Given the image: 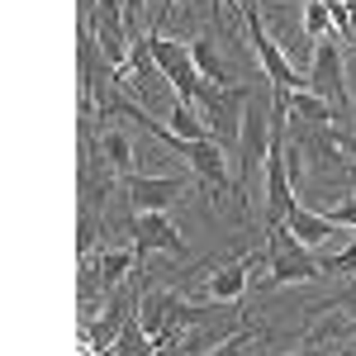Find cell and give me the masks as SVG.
I'll return each instance as SVG.
<instances>
[{
    "mask_svg": "<svg viewBox=\"0 0 356 356\" xmlns=\"http://www.w3.org/2000/svg\"><path fill=\"white\" fill-rule=\"evenodd\" d=\"M81 356H114V352H95V347H81Z\"/></svg>",
    "mask_w": 356,
    "mask_h": 356,
    "instance_id": "cell-21",
    "label": "cell"
},
{
    "mask_svg": "<svg viewBox=\"0 0 356 356\" xmlns=\"http://www.w3.org/2000/svg\"><path fill=\"white\" fill-rule=\"evenodd\" d=\"M304 356H314V352H304Z\"/></svg>",
    "mask_w": 356,
    "mask_h": 356,
    "instance_id": "cell-25",
    "label": "cell"
},
{
    "mask_svg": "<svg viewBox=\"0 0 356 356\" xmlns=\"http://www.w3.org/2000/svg\"><path fill=\"white\" fill-rule=\"evenodd\" d=\"M318 266H323V275H337V280H356V247H337V252H323L318 257Z\"/></svg>",
    "mask_w": 356,
    "mask_h": 356,
    "instance_id": "cell-17",
    "label": "cell"
},
{
    "mask_svg": "<svg viewBox=\"0 0 356 356\" xmlns=\"http://www.w3.org/2000/svg\"><path fill=\"white\" fill-rule=\"evenodd\" d=\"M285 228L300 238L309 252L314 247H323V243H337V223L328 219V214H314V209H304V204H295L290 209V219H285Z\"/></svg>",
    "mask_w": 356,
    "mask_h": 356,
    "instance_id": "cell-12",
    "label": "cell"
},
{
    "mask_svg": "<svg viewBox=\"0 0 356 356\" xmlns=\"http://www.w3.org/2000/svg\"><path fill=\"white\" fill-rule=\"evenodd\" d=\"M304 33H314V38H332L337 33L328 0H304Z\"/></svg>",
    "mask_w": 356,
    "mask_h": 356,
    "instance_id": "cell-16",
    "label": "cell"
},
{
    "mask_svg": "<svg viewBox=\"0 0 356 356\" xmlns=\"http://www.w3.org/2000/svg\"><path fill=\"white\" fill-rule=\"evenodd\" d=\"M328 219L337 223V228H356V195H352V200H342V204H332Z\"/></svg>",
    "mask_w": 356,
    "mask_h": 356,
    "instance_id": "cell-19",
    "label": "cell"
},
{
    "mask_svg": "<svg viewBox=\"0 0 356 356\" xmlns=\"http://www.w3.org/2000/svg\"><path fill=\"white\" fill-rule=\"evenodd\" d=\"M134 266H143V252L138 247H100L95 257H81V304L90 314L95 295H110L114 285H124Z\"/></svg>",
    "mask_w": 356,
    "mask_h": 356,
    "instance_id": "cell-4",
    "label": "cell"
},
{
    "mask_svg": "<svg viewBox=\"0 0 356 356\" xmlns=\"http://www.w3.org/2000/svg\"><path fill=\"white\" fill-rule=\"evenodd\" d=\"M147 0H124V15H129V29H138V15H143Z\"/></svg>",
    "mask_w": 356,
    "mask_h": 356,
    "instance_id": "cell-20",
    "label": "cell"
},
{
    "mask_svg": "<svg viewBox=\"0 0 356 356\" xmlns=\"http://www.w3.org/2000/svg\"><path fill=\"white\" fill-rule=\"evenodd\" d=\"M171 5H181V10H186V5H191V0H171Z\"/></svg>",
    "mask_w": 356,
    "mask_h": 356,
    "instance_id": "cell-22",
    "label": "cell"
},
{
    "mask_svg": "<svg viewBox=\"0 0 356 356\" xmlns=\"http://www.w3.org/2000/svg\"><path fill=\"white\" fill-rule=\"evenodd\" d=\"M285 110H290V119H300L309 129H328L332 124V100H323V95L309 90V86H300V90L285 95Z\"/></svg>",
    "mask_w": 356,
    "mask_h": 356,
    "instance_id": "cell-13",
    "label": "cell"
},
{
    "mask_svg": "<svg viewBox=\"0 0 356 356\" xmlns=\"http://www.w3.org/2000/svg\"><path fill=\"white\" fill-rule=\"evenodd\" d=\"M257 266V257H238V261H223V266H209V280H204V295L214 304H233L243 300L247 290V275Z\"/></svg>",
    "mask_w": 356,
    "mask_h": 356,
    "instance_id": "cell-11",
    "label": "cell"
},
{
    "mask_svg": "<svg viewBox=\"0 0 356 356\" xmlns=\"http://www.w3.org/2000/svg\"><path fill=\"white\" fill-rule=\"evenodd\" d=\"M352 110H356V86H352Z\"/></svg>",
    "mask_w": 356,
    "mask_h": 356,
    "instance_id": "cell-24",
    "label": "cell"
},
{
    "mask_svg": "<svg viewBox=\"0 0 356 356\" xmlns=\"http://www.w3.org/2000/svg\"><path fill=\"white\" fill-rule=\"evenodd\" d=\"M186 176H129L124 195L134 204V214H166V204H176L186 195Z\"/></svg>",
    "mask_w": 356,
    "mask_h": 356,
    "instance_id": "cell-7",
    "label": "cell"
},
{
    "mask_svg": "<svg viewBox=\"0 0 356 356\" xmlns=\"http://www.w3.org/2000/svg\"><path fill=\"white\" fill-rule=\"evenodd\" d=\"M138 304H129L124 295H114L110 309L100 314V318H86L81 323V347H95V352H114V342L124 337V323L134 318Z\"/></svg>",
    "mask_w": 356,
    "mask_h": 356,
    "instance_id": "cell-9",
    "label": "cell"
},
{
    "mask_svg": "<svg viewBox=\"0 0 356 356\" xmlns=\"http://www.w3.org/2000/svg\"><path fill=\"white\" fill-rule=\"evenodd\" d=\"M147 48H152V62H157V72L166 76V86L176 90V100L181 105H204V76L195 72V57H191V43H176V38H166L157 24H147Z\"/></svg>",
    "mask_w": 356,
    "mask_h": 356,
    "instance_id": "cell-2",
    "label": "cell"
},
{
    "mask_svg": "<svg viewBox=\"0 0 356 356\" xmlns=\"http://www.w3.org/2000/svg\"><path fill=\"white\" fill-rule=\"evenodd\" d=\"M243 24H247V38H252V53H257V62H261V76H266V86H271L275 95L300 90V86H304V72L290 62V53H285V48L271 38L266 19L257 15V0H243Z\"/></svg>",
    "mask_w": 356,
    "mask_h": 356,
    "instance_id": "cell-3",
    "label": "cell"
},
{
    "mask_svg": "<svg viewBox=\"0 0 356 356\" xmlns=\"http://www.w3.org/2000/svg\"><path fill=\"white\" fill-rule=\"evenodd\" d=\"M191 57H195V72H200L204 81H223L228 86V62L219 57V48H214L209 38H191Z\"/></svg>",
    "mask_w": 356,
    "mask_h": 356,
    "instance_id": "cell-15",
    "label": "cell"
},
{
    "mask_svg": "<svg viewBox=\"0 0 356 356\" xmlns=\"http://www.w3.org/2000/svg\"><path fill=\"white\" fill-rule=\"evenodd\" d=\"M129 238H134V247L143 252V261H147V252H171V257L186 252L181 228L166 219V214H134V219H129Z\"/></svg>",
    "mask_w": 356,
    "mask_h": 356,
    "instance_id": "cell-8",
    "label": "cell"
},
{
    "mask_svg": "<svg viewBox=\"0 0 356 356\" xmlns=\"http://www.w3.org/2000/svg\"><path fill=\"white\" fill-rule=\"evenodd\" d=\"M261 337H266L261 328H238L233 337L214 342V352H209V356H247V352H252V342H261Z\"/></svg>",
    "mask_w": 356,
    "mask_h": 356,
    "instance_id": "cell-18",
    "label": "cell"
},
{
    "mask_svg": "<svg viewBox=\"0 0 356 356\" xmlns=\"http://www.w3.org/2000/svg\"><path fill=\"white\" fill-rule=\"evenodd\" d=\"M352 247H356V238H352Z\"/></svg>",
    "mask_w": 356,
    "mask_h": 356,
    "instance_id": "cell-26",
    "label": "cell"
},
{
    "mask_svg": "<svg viewBox=\"0 0 356 356\" xmlns=\"http://www.w3.org/2000/svg\"><path fill=\"white\" fill-rule=\"evenodd\" d=\"M304 86L318 90L323 100H337V110L352 105V81H347V62H342V43H337V33L314 43V62H309Z\"/></svg>",
    "mask_w": 356,
    "mask_h": 356,
    "instance_id": "cell-6",
    "label": "cell"
},
{
    "mask_svg": "<svg viewBox=\"0 0 356 356\" xmlns=\"http://www.w3.org/2000/svg\"><path fill=\"white\" fill-rule=\"evenodd\" d=\"M166 124H171V134H181L186 143H219V138H214V129L200 119V110H195V105H181V100H176Z\"/></svg>",
    "mask_w": 356,
    "mask_h": 356,
    "instance_id": "cell-14",
    "label": "cell"
},
{
    "mask_svg": "<svg viewBox=\"0 0 356 356\" xmlns=\"http://www.w3.org/2000/svg\"><path fill=\"white\" fill-rule=\"evenodd\" d=\"M266 238H271V261H266L271 285H304V280H318V275H323L318 257H314V252H309L285 223L266 228Z\"/></svg>",
    "mask_w": 356,
    "mask_h": 356,
    "instance_id": "cell-5",
    "label": "cell"
},
{
    "mask_svg": "<svg viewBox=\"0 0 356 356\" xmlns=\"http://www.w3.org/2000/svg\"><path fill=\"white\" fill-rule=\"evenodd\" d=\"M86 129H95V124H86ZM95 152H100V162L110 166L114 176H119V181H129V176H138L134 166H138V152H134V138L124 134V129H119V124H100V129H95Z\"/></svg>",
    "mask_w": 356,
    "mask_h": 356,
    "instance_id": "cell-10",
    "label": "cell"
},
{
    "mask_svg": "<svg viewBox=\"0 0 356 356\" xmlns=\"http://www.w3.org/2000/svg\"><path fill=\"white\" fill-rule=\"evenodd\" d=\"M214 5H219V0H214ZM223 5H243V0H223Z\"/></svg>",
    "mask_w": 356,
    "mask_h": 356,
    "instance_id": "cell-23",
    "label": "cell"
},
{
    "mask_svg": "<svg viewBox=\"0 0 356 356\" xmlns=\"http://www.w3.org/2000/svg\"><path fill=\"white\" fill-rule=\"evenodd\" d=\"M271 157V86L266 90H252L243 110V134H238V162H233V181H238V214L252 219V181L257 171H266Z\"/></svg>",
    "mask_w": 356,
    "mask_h": 356,
    "instance_id": "cell-1",
    "label": "cell"
}]
</instances>
